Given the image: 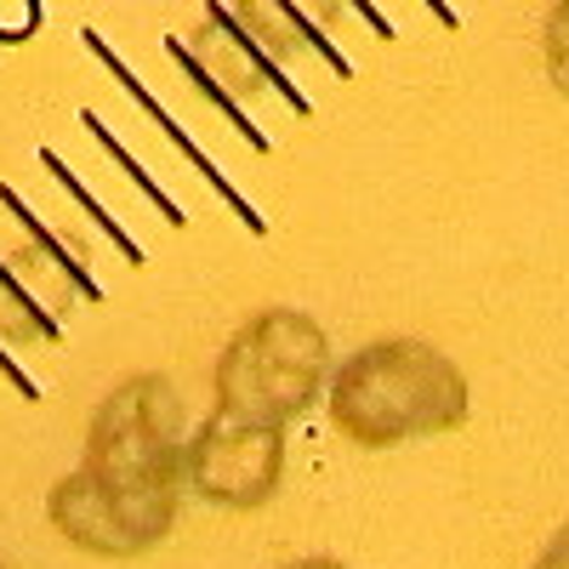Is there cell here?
Masks as SVG:
<instances>
[{"label":"cell","instance_id":"6da1fadb","mask_svg":"<svg viewBox=\"0 0 569 569\" xmlns=\"http://www.w3.org/2000/svg\"><path fill=\"white\" fill-rule=\"evenodd\" d=\"M325 416L348 445L393 450L405 439L456 433L472 416V393L461 365L445 348L421 337H382L330 370Z\"/></svg>","mask_w":569,"mask_h":569},{"label":"cell","instance_id":"7a4b0ae2","mask_svg":"<svg viewBox=\"0 0 569 569\" xmlns=\"http://www.w3.org/2000/svg\"><path fill=\"white\" fill-rule=\"evenodd\" d=\"M330 382V337L308 308H262L228 337L211 370V410L251 421H297Z\"/></svg>","mask_w":569,"mask_h":569},{"label":"cell","instance_id":"3957f363","mask_svg":"<svg viewBox=\"0 0 569 569\" xmlns=\"http://www.w3.org/2000/svg\"><path fill=\"white\" fill-rule=\"evenodd\" d=\"M188 416L171 376L137 370L103 393L86 427V472L103 485H182Z\"/></svg>","mask_w":569,"mask_h":569},{"label":"cell","instance_id":"277c9868","mask_svg":"<svg viewBox=\"0 0 569 569\" xmlns=\"http://www.w3.org/2000/svg\"><path fill=\"white\" fill-rule=\"evenodd\" d=\"M182 507V485H103L91 472H69L46 496V518L52 530L91 552V558H142L154 552Z\"/></svg>","mask_w":569,"mask_h":569},{"label":"cell","instance_id":"5b68a950","mask_svg":"<svg viewBox=\"0 0 569 569\" xmlns=\"http://www.w3.org/2000/svg\"><path fill=\"white\" fill-rule=\"evenodd\" d=\"M284 479V427L211 410L182 450V490L228 512H257Z\"/></svg>","mask_w":569,"mask_h":569},{"label":"cell","instance_id":"8992f818","mask_svg":"<svg viewBox=\"0 0 569 569\" xmlns=\"http://www.w3.org/2000/svg\"><path fill=\"white\" fill-rule=\"evenodd\" d=\"M188 52H194V63L228 91V98H257V91H273V98L291 109V114H313V103L302 98V86L284 74V63L268 52V46L233 18L228 0H206V18L194 29V40H188Z\"/></svg>","mask_w":569,"mask_h":569},{"label":"cell","instance_id":"52a82bcc","mask_svg":"<svg viewBox=\"0 0 569 569\" xmlns=\"http://www.w3.org/2000/svg\"><path fill=\"white\" fill-rule=\"evenodd\" d=\"M80 46H86V52H91V58H98V63H103V69L114 74V86L126 91V98H131V103H137L142 114H149V120L160 126V137L171 142V149H177V154H182L188 166H194L200 177H206V188H211V194H217V200H222V206H228L233 217L246 222V233H268V217H262V211H257V206H251V200L240 194V182H233V177H228V171H222V166H217V160H211V154L200 149V142H194V137H188V131L177 126V114H171V109H166V103L154 98L149 86L137 80V69H126V58L114 52V46H109V40H103L98 29H80Z\"/></svg>","mask_w":569,"mask_h":569},{"label":"cell","instance_id":"ba28073f","mask_svg":"<svg viewBox=\"0 0 569 569\" xmlns=\"http://www.w3.org/2000/svg\"><path fill=\"white\" fill-rule=\"evenodd\" d=\"M0 206H7V217L23 228V240H29L12 257L18 273H29V268L46 273V279H52V291H58V302H69V297L74 302H103V279L91 273V262H86V251L74 240H63L52 222H40L34 206L18 194V188H7V182H0Z\"/></svg>","mask_w":569,"mask_h":569},{"label":"cell","instance_id":"9c48e42d","mask_svg":"<svg viewBox=\"0 0 569 569\" xmlns=\"http://www.w3.org/2000/svg\"><path fill=\"white\" fill-rule=\"evenodd\" d=\"M228 7H233V18H240L279 63L291 58V52H313V58H325V69L337 74V80H353L348 52L330 40V29L302 7V0H228Z\"/></svg>","mask_w":569,"mask_h":569},{"label":"cell","instance_id":"30bf717a","mask_svg":"<svg viewBox=\"0 0 569 569\" xmlns=\"http://www.w3.org/2000/svg\"><path fill=\"white\" fill-rule=\"evenodd\" d=\"M0 337H7V348H23V342L58 348V342H63L58 308L46 302L40 291H29L23 273H18L7 257H0Z\"/></svg>","mask_w":569,"mask_h":569},{"label":"cell","instance_id":"8fae6325","mask_svg":"<svg viewBox=\"0 0 569 569\" xmlns=\"http://www.w3.org/2000/svg\"><path fill=\"white\" fill-rule=\"evenodd\" d=\"M166 58H171V63L182 69V80L194 86L200 98H206V103H211V109H217V114H222V120H228L233 131L246 137V149L268 154V131H262V126H257V120H251V114L240 109V98H228V91H222V86H217V80H211V74H206V69L194 63V52H188V40H182V34H166Z\"/></svg>","mask_w":569,"mask_h":569},{"label":"cell","instance_id":"7c38bea8","mask_svg":"<svg viewBox=\"0 0 569 569\" xmlns=\"http://www.w3.org/2000/svg\"><path fill=\"white\" fill-rule=\"evenodd\" d=\"M80 126H86V137L98 142V149H103V154H109V160L126 171V182H131V188H142V200H149V206L160 211V222H166V228H182V222H188V217H182V206L166 194V188H160L149 171H142V160H137V154L126 149V142H120V137H114V131L98 120V109H80Z\"/></svg>","mask_w":569,"mask_h":569},{"label":"cell","instance_id":"4fadbf2b","mask_svg":"<svg viewBox=\"0 0 569 569\" xmlns=\"http://www.w3.org/2000/svg\"><path fill=\"white\" fill-rule=\"evenodd\" d=\"M40 166H46V177H58V182H63V194H69V200H74V206H80V211H86L91 222L103 228V240H109V246L120 251V262H126V268H142V262H149V251H142V246L131 240V233H126V228H120V222H114V217L103 211V200L91 194V188H86V182H80V177L69 171V160H63V154L40 149Z\"/></svg>","mask_w":569,"mask_h":569},{"label":"cell","instance_id":"5bb4252c","mask_svg":"<svg viewBox=\"0 0 569 569\" xmlns=\"http://www.w3.org/2000/svg\"><path fill=\"white\" fill-rule=\"evenodd\" d=\"M541 52H547V80L558 98H569V0H552L547 29H541Z\"/></svg>","mask_w":569,"mask_h":569},{"label":"cell","instance_id":"9a60e30c","mask_svg":"<svg viewBox=\"0 0 569 569\" xmlns=\"http://www.w3.org/2000/svg\"><path fill=\"white\" fill-rule=\"evenodd\" d=\"M40 0H0V46H23L40 34Z\"/></svg>","mask_w":569,"mask_h":569},{"label":"cell","instance_id":"2e32d148","mask_svg":"<svg viewBox=\"0 0 569 569\" xmlns=\"http://www.w3.org/2000/svg\"><path fill=\"white\" fill-rule=\"evenodd\" d=\"M0 376H7V388H12V393H18L23 405H34V399H40L34 376H29V370H23V365L12 359V348H0Z\"/></svg>","mask_w":569,"mask_h":569},{"label":"cell","instance_id":"e0dca14e","mask_svg":"<svg viewBox=\"0 0 569 569\" xmlns=\"http://www.w3.org/2000/svg\"><path fill=\"white\" fill-rule=\"evenodd\" d=\"M530 569H569V525H563V530L541 547V558H536Z\"/></svg>","mask_w":569,"mask_h":569},{"label":"cell","instance_id":"ac0fdd59","mask_svg":"<svg viewBox=\"0 0 569 569\" xmlns=\"http://www.w3.org/2000/svg\"><path fill=\"white\" fill-rule=\"evenodd\" d=\"M279 569H348L342 558H325V552H313V558H291V563H279Z\"/></svg>","mask_w":569,"mask_h":569},{"label":"cell","instance_id":"d6986e66","mask_svg":"<svg viewBox=\"0 0 569 569\" xmlns=\"http://www.w3.org/2000/svg\"><path fill=\"white\" fill-rule=\"evenodd\" d=\"M0 569H7V558H0Z\"/></svg>","mask_w":569,"mask_h":569}]
</instances>
